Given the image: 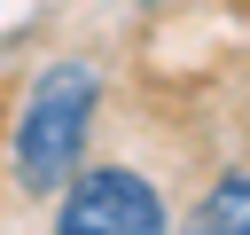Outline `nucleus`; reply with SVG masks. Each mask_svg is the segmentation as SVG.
Segmentation results:
<instances>
[{"mask_svg":"<svg viewBox=\"0 0 250 235\" xmlns=\"http://www.w3.org/2000/svg\"><path fill=\"white\" fill-rule=\"evenodd\" d=\"M94 102H102V70L62 55L31 78L23 110H16V133H8V157H16V188L23 196H55L78 157H86V133H94Z\"/></svg>","mask_w":250,"mask_h":235,"instance_id":"f257e3e1","label":"nucleus"},{"mask_svg":"<svg viewBox=\"0 0 250 235\" xmlns=\"http://www.w3.org/2000/svg\"><path fill=\"white\" fill-rule=\"evenodd\" d=\"M55 235H172V212L133 164H78L55 188Z\"/></svg>","mask_w":250,"mask_h":235,"instance_id":"f03ea898","label":"nucleus"},{"mask_svg":"<svg viewBox=\"0 0 250 235\" xmlns=\"http://www.w3.org/2000/svg\"><path fill=\"white\" fill-rule=\"evenodd\" d=\"M180 235H250V172H219Z\"/></svg>","mask_w":250,"mask_h":235,"instance_id":"7ed1b4c3","label":"nucleus"}]
</instances>
